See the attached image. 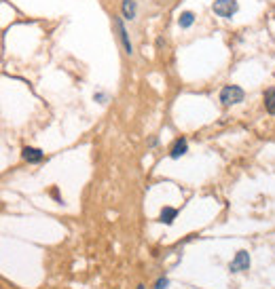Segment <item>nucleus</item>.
<instances>
[{
	"mask_svg": "<svg viewBox=\"0 0 275 289\" xmlns=\"http://www.w3.org/2000/svg\"><path fill=\"white\" fill-rule=\"evenodd\" d=\"M244 89L237 87V85H227L223 91H220V102H223V106H235V104H242L244 102Z\"/></svg>",
	"mask_w": 275,
	"mask_h": 289,
	"instance_id": "obj_1",
	"label": "nucleus"
},
{
	"mask_svg": "<svg viewBox=\"0 0 275 289\" xmlns=\"http://www.w3.org/2000/svg\"><path fill=\"white\" fill-rule=\"evenodd\" d=\"M237 0H216L214 2V13L218 17H225V19H231L235 13H237Z\"/></svg>",
	"mask_w": 275,
	"mask_h": 289,
	"instance_id": "obj_2",
	"label": "nucleus"
},
{
	"mask_svg": "<svg viewBox=\"0 0 275 289\" xmlns=\"http://www.w3.org/2000/svg\"><path fill=\"white\" fill-rule=\"evenodd\" d=\"M250 268V254L248 251H237V256H235V260L231 262V266H229V270L231 273H242V270H248Z\"/></svg>",
	"mask_w": 275,
	"mask_h": 289,
	"instance_id": "obj_3",
	"label": "nucleus"
},
{
	"mask_svg": "<svg viewBox=\"0 0 275 289\" xmlns=\"http://www.w3.org/2000/svg\"><path fill=\"white\" fill-rule=\"evenodd\" d=\"M114 25H117V30H119V38L123 42V47H125V53H127V55H131V53H134V47H131V40H129V36L125 32V28H123V23H121L119 17L114 19Z\"/></svg>",
	"mask_w": 275,
	"mask_h": 289,
	"instance_id": "obj_4",
	"label": "nucleus"
},
{
	"mask_svg": "<svg viewBox=\"0 0 275 289\" xmlns=\"http://www.w3.org/2000/svg\"><path fill=\"white\" fill-rule=\"evenodd\" d=\"M21 158L23 160H28V162H40L42 160V152L38 148H30V146H25L21 150Z\"/></svg>",
	"mask_w": 275,
	"mask_h": 289,
	"instance_id": "obj_5",
	"label": "nucleus"
},
{
	"mask_svg": "<svg viewBox=\"0 0 275 289\" xmlns=\"http://www.w3.org/2000/svg\"><path fill=\"white\" fill-rule=\"evenodd\" d=\"M186 150H189V142H186L184 138L182 140H176V144H174V148H172V158H180V156H184L186 154Z\"/></svg>",
	"mask_w": 275,
	"mask_h": 289,
	"instance_id": "obj_6",
	"label": "nucleus"
},
{
	"mask_svg": "<svg viewBox=\"0 0 275 289\" xmlns=\"http://www.w3.org/2000/svg\"><path fill=\"white\" fill-rule=\"evenodd\" d=\"M136 11H138V6H136V2L134 0H123V17L125 19H136Z\"/></svg>",
	"mask_w": 275,
	"mask_h": 289,
	"instance_id": "obj_7",
	"label": "nucleus"
},
{
	"mask_svg": "<svg viewBox=\"0 0 275 289\" xmlns=\"http://www.w3.org/2000/svg\"><path fill=\"white\" fill-rule=\"evenodd\" d=\"M176 215H178V211H176L174 207H163V209H161V215H159V222H163V224L170 226V224L176 220Z\"/></svg>",
	"mask_w": 275,
	"mask_h": 289,
	"instance_id": "obj_8",
	"label": "nucleus"
},
{
	"mask_svg": "<svg viewBox=\"0 0 275 289\" xmlns=\"http://www.w3.org/2000/svg\"><path fill=\"white\" fill-rule=\"evenodd\" d=\"M265 106H267L269 114H273V116H275V87H273V89H269V91L265 93Z\"/></svg>",
	"mask_w": 275,
	"mask_h": 289,
	"instance_id": "obj_9",
	"label": "nucleus"
},
{
	"mask_svg": "<svg viewBox=\"0 0 275 289\" xmlns=\"http://www.w3.org/2000/svg\"><path fill=\"white\" fill-rule=\"evenodd\" d=\"M193 21H195V15H193L191 11H184V13L178 17V23H180V28H191V25H193Z\"/></svg>",
	"mask_w": 275,
	"mask_h": 289,
	"instance_id": "obj_10",
	"label": "nucleus"
},
{
	"mask_svg": "<svg viewBox=\"0 0 275 289\" xmlns=\"http://www.w3.org/2000/svg\"><path fill=\"white\" fill-rule=\"evenodd\" d=\"M167 283H170V281H167V279H159L155 289H167Z\"/></svg>",
	"mask_w": 275,
	"mask_h": 289,
	"instance_id": "obj_11",
	"label": "nucleus"
},
{
	"mask_svg": "<svg viewBox=\"0 0 275 289\" xmlns=\"http://www.w3.org/2000/svg\"><path fill=\"white\" fill-rule=\"evenodd\" d=\"M95 99H97L100 104H106V95H104V93H95Z\"/></svg>",
	"mask_w": 275,
	"mask_h": 289,
	"instance_id": "obj_12",
	"label": "nucleus"
},
{
	"mask_svg": "<svg viewBox=\"0 0 275 289\" xmlns=\"http://www.w3.org/2000/svg\"><path fill=\"white\" fill-rule=\"evenodd\" d=\"M138 289H144V287H142V285H140V287H138Z\"/></svg>",
	"mask_w": 275,
	"mask_h": 289,
	"instance_id": "obj_13",
	"label": "nucleus"
}]
</instances>
